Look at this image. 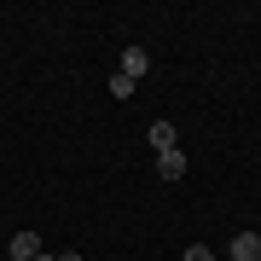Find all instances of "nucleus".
Instances as JSON below:
<instances>
[{"instance_id":"1","label":"nucleus","mask_w":261,"mask_h":261,"mask_svg":"<svg viewBox=\"0 0 261 261\" xmlns=\"http://www.w3.org/2000/svg\"><path fill=\"white\" fill-rule=\"evenodd\" d=\"M41 250H47L41 232H18V238H12V250H6V261H35Z\"/></svg>"},{"instance_id":"2","label":"nucleus","mask_w":261,"mask_h":261,"mask_svg":"<svg viewBox=\"0 0 261 261\" xmlns=\"http://www.w3.org/2000/svg\"><path fill=\"white\" fill-rule=\"evenodd\" d=\"M157 174L163 180H186V151H180V145L174 151H157Z\"/></svg>"},{"instance_id":"3","label":"nucleus","mask_w":261,"mask_h":261,"mask_svg":"<svg viewBox=\"0 0 261 261\" xmlns=\"http://www.w3.org/2000/svg\"><path fill=\"white\" fill-rule=\"evenodd\" d=\"M145 70H151V53L145 47H128V53H122V75H128V82H140Z\"/></svg>"},{"instance_id":"4","label":"nucleus","mask_w":261,"mask_h":261,"mask_svg":"<svg viewBox=\"0 0 261 261\" xmlns=\"http://www.w3.org/2000/svg\"><path fill=\"white\" fill-rule=\"evenodd\" d=\"M232 261H261V232H238L232 238Z\"/></svg>"},{"instance_id":"5","label":"nucleus","mask_w":261,"mask_h":261,"mask_svg":"<svg viewBox=\"0 0 261 261\" xmlns=\"http://www.w3.org/2000/svg\"><path fill=\"white\" fill-rule=\"evenodd\" d=\"M174 145H180L174 122H151V151H174Z\"/></svg>"},{"instance_id":"6","label":"nucleus","mask_w":261,"mask_h":261,"mask_svg":"<svg viewBox=\"0 0 261 261\" xmlns=\"http://www.w3.org/2000/svg\"><path fill=\"white\" fill-rule=\"evenodd\" d=\"M128 93H134V82H128V75L116 70V75H111V99H128Z\"/></svg>"},{"instance_id":"7","label":"nucleus","mask_w":261,"mask_h":261,"mask_svg":"<svg viewBox=\"0 0 261 261\" xmlns=\"http://www.w3.org/2000/svg\"><path fill=\"white\" fill-rule=\"evenodd\" d=\"M186 261H215V250H203V244H192V250H186Z\"/></svg>"},{"instance_id":"8","label":"nucleus","mask_w":261,"mask_h":261,"mask_svg":"<svg viewBox=\"0 0 261 261\" xmlns=\"http://www.w3.org/2000/svg\"><path fill=\"white\" fill-rule=\"evenodd\" d=\"M58 261H82V250H64V255H58Z\"/></svg>"},{"instance_id":"9","label":"nucleus","mask_w":261,"mask_h":261,"mask_svg":"<svg viewBox=\"0 0 261 261\" xmlns=\"http://www.w3.org/2000/svg\"><path fill=\"white\" fill-rule=\"evenodd\" d=\"M35 261H58V255H53V250H41V255H35Z\"/></svg>"}]
</instances>
